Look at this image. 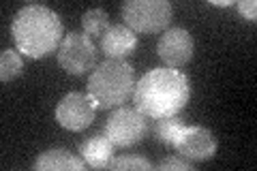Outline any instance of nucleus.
Returning a JSON list of instances; mask_svg holds the SVG:
<instances>
[{
    "mask_svg": "<svg viewBox=\"0 0 257 171\" xmlns=\"http://www.w3.org/2000/svg\"><path fill=\"white\" fill-rule=\"evenodd\" d=\"M114 152L116 145L107 139V135H94L79 145V154H82L84 162L92 169H107L109 162L114 160Z\"/></svg>",
    "mask_w": 257,
    "mask_h": 171,
    "instance_id": "f8f14e48",
    "label": "nucleus"
},
{
    "mask_svg": "<svg viewBox=\"0 0 257 171\" xmlns=\"http://www.w3.org/2000/svg\"><path fill=\"white\" fill-rule=\"evenodd\" d=\"M238 11L242 13V18L248 20V22H255L257 20V3L255 0H242V3H238Z\"/></svg>",
    "mask_w": 257,
    "mask_h": 171,
    "instance_id": "a211bd4d",
    "label": "nucleus"
},
{
    "mask_svg": "<svg viewBox=\"0 0 257 171\" xmlns=\"http://www.w3.org/2000/svg\"><path fill=\"white\" fill-rule=\"evenodd\" d=\"M148 133V120L131 107H118L105 122V135L116 148H133Z\"/></svg>",
    "mask_w": 257,
    "mask_h": 171,
    "instance_id": "423d86ee",
    "label": "nucleus"
},
{
    "mask_svg": "<svg viewBox=\"0 0 257 171\" xmlns=\"http://www.w3.org/2000/svg\"><path fill=\"white\" fill-rule=\"evenodd\" d=\"M11 35L18 52L26 58L41 60L58 52L64 41L62 20L43 5H26L13 18Z\"/></svg>",
    "mask_w": 257,
    "mask_h": 171,
    "instance_id": "f03ea898",
    "label": "nucleus"
},
{
    "mask_svg": "<svg viewBox=\"0 0 257 171\" xmlns=\"http://www.w3.org/2000/svg\"><path fill=\"white\" fill-rule=\"evenodd\" d=\"M24 69L22 56L18 50H3V56H0V79L5 81H13L15 77H20V73Z\"/></svg>",
    "mask_w": 257,
    "mask_h": 171,
    "instance_id": "2eb2a0df",
    "label": "nucleus"
},
{
    "mask_svg": "<svg viewBox=\"0 0 257 171\" xmlns=\"http://www.w3.org/2000/svg\"><path fill=\"white\" fill-rule=\"evenodd\" d=\"M99 47L107 58L122 60L135 52V47H138V35L131 28H126L124 24H116V26H109L105 35L101 37Z\"/></svg>",
    "mask_w": 257,
    "mask_h": 171,
    "instance_id": "9d476101",
    "label": "nucleus"
},
{
    "mask_svg": "<svg viewBox=\"0 0 257 171\" xmlns=\"http://www.w3.org/2000/svg\"><path fill=\"white\" fill-rule=\"evenodd\" d=\"M96 103L90 99V94L84 92H69L67 96H62L60 103L56 105V122L67 128V131H86L88 126L94 122L96 113Z\"/></svg>",
    "mask_w": 257,
    "mask_h": 171,
    "instance_id": "0eeeda50",
    "label": "nucleus"
},
{
    "mask_svg": "<svg viewBox=\"0 0 257 171\" xmlns=\"http://www.w3.org/2000/svg\"><path fill=\"white\" fill-rule=\"evenodd\" d=\"M187 126L184 122L178 118V116H167V118H157L155 120V126H152V135H155V139L163 145H172L176 139H178L180 131Z\"/></svg>",
    "mask_w": 257,
    "mask_h": 171,
    "instance_id": "ddd939ff",
    "label": "nucleus"
},
{
    "mask_svg": "<svg viewBox=\"0 0 257 171\" xmlns=\"http://www.w3.org/2000/svg\"><path fill=\"white\" fill-rule=\"evenodd\" d=\"M159 169H161V171H170V169H176V171H191L193 165H191V160L182 158V156H170V158L161 160Z\"/></svg>",
    "mask_w": 257,
    "mask_h": 171,
    "instance_id": "f3484780",
    "label": "nucleus"
},
{
    "mask_svg": "<svg viewBox=\"0 0 257 171\" xmlns=\"http://www.w3.org/2000/svg\"><path fill=\"white\" fill-rule=\"evenodd\" d=\"M111 171H150L152 165L146 160V158H142V156H120V158H114L109 162V167Z\"/></svg>",
    "mask_w": 257,
    "mask_h": 171,
    "instance_id": "dca6fc26",
    "label": "nucleus"
},
{
    "mask_svg": "<svg viewBox=\"0 0 257 171\" xmlns=\"http://www.w3.org/2000/svg\"><path fill=\"white\" fill-rule=\"evenodd\" d=\"M195 52V41L187 28H167L159 39L157 54L167 69H180L189 64Z\"/></svg>",
    "mask_w": 257,
    "mask_h": 171,
    "instance_id": "6e6552de",
    "label": "nucleus"
},
{
    "mask_svg": "<svg viewBox=\"0 0 257 171\" xmlns=\"http://www.w3.org/2000/svg\"><path fill=\"white\" fill-rule=\"evenodd\" d=\"M99 50L86 32H69L58 47V64L69 75H86L94 71Z\"/></svg>",
    "mask_w": 257,
    "mask_h": 171,
    "instance_id": "39448f33",
    "label": "nucleus"
},
{
    "mask_svg": "<svg viewBox=\"0 0 257 171\" xmlns=\"http://www.w3.org/2000/svg\"><path fill=\"white\" fill-rule=\"evenodd\" d=\"M32 169L35 171H84L86 162L84 158L75 156V154H71L64 148H52L39 154Z\"/></svg>",
    "mask_w": 257,
    "mask_h": 171,
    "instance_id": "9b49d317",
    "label": "nucleus"
},
{
    "mask_svg": "<svg viewBox=\"0 0 257 171\" xmlns=\"http://www.w3.org/2000/svg\"><path fill=\"white\" fill-rule=\"evenodd\" d=\"M82 28H84V32L88 37H103L107 32V28H109V15L103 11V9H90V11H86L84 15H82Z\"/></svg>",
    "mask_w": 257,
    "mask_h": 171,
    "instance_id": "4468645a",
    "label": "nucleus"
},
{
    "mask_svg": "<svg viewBox=\"0 0 257 171\" xmlns=\"http://www.w3.org/2000/svg\"><path fill=\"white\" fill-rule=\"evenodd\" d=\"M176 152L187 160H208L216 154L219 141L204 126H184L174 143Z\"/></svg>",
    "mask_w": 257,
    "mask_h": 171,
    "instance_id": "1a4fd4ad",
    "label": "nucleus"
},
{
    "mask_svg": "<svg viewBox=\"0 0 257 171\" xmlns=\"http://www.w3.org/2000/svg\"><path fill=\"white\" fill-rule=\"evenodd\" d=\"M191 99L189 77L178 69H152L133 90L135 109L150 120L178 116Z\"/></svg>",
    "mask_w": 257,
    "mask_h": 171,
    "instance_id": "f257e3e1",
    "label": "nucleus"
},
{
    "mask_svg": "<svg viewBox=\"0 0 257 171\" xmlns=\"http://www.w3.org/2000/svg\"><path fill=\"white\" fill-rule=\"evenodd\" d=\"M174 20L172 3L167 0H126L122 5V22L126 28L142 35H159Z\"/></svg>",
    "mask_w": 257,
    "mask_h": 171,
    "instance_id": "20e7f679",
    "label": "nucleus"
},
{
    "mask_svg": "<svg viewBox=\"0 0 257 171\" xmlns=\"http://www.w3.org/2000/svg\"><path fill=\"white\" fill-rule=\"evenodd\" d=\"M86 90L99 109L120 107L128 101V96H133L135 69L124 60L107 58L94 67L88 77Z\"/></svg>",
    "mask_w": 257,
    "mask_h": 171,
    "instance_id": "7ed1b4c3",
    "label": "nucleus"
}]
</instances>
